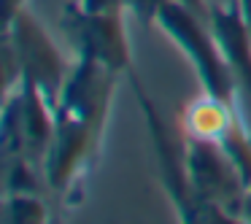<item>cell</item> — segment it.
<instances>
[{"label": "cell", "instance_id": "obj_6", "mask_svg": "<svg viewBox=\"0 0 251 224\" xmlns=\"http://www.w3.org/2000/svg\"><path fill=\"white\" fill-rule=\"evenodd\" d=\"M127 14H89L78 8L76 0H71L62 8L60 27L65 33L71 49L81 60H92L111 68L116 73H135L130 49V35H127Z\"/></svg>", "mask_w": 251, "mask_h": 224}, {"label": "cell", "instance_id": "obj_4", "mask_svg": "<svg viewBox=\"0 0 251 224\" xmlns=\"http://www.w3.org/2000/svg\"><path fill=\"white\" fill-rule=\"evenodd\" d=\"M135 98L141 103L143 119H146L149 135H151V146H154V157H157V170H159V181L162 189L168 192L170 202H173L176 213L181 222L186 224H227L219 213H213L211 208H205L197 200L195 189L189 184V173H186V157H184V132L173 130L165 122V116L159 114V108L154 105V100L146 95L143 81L138 78V73L130 76Z\"/></svg>", "mask_w": 251, "mask_h": 224}, {"label": "cell", "instance_id": "obj_5", "mask_svg": "<svg viewBox=\"0 0 251 224\" xmlns=\"http://www.w3.org/2000/svg\"><path fill=\"white\" fill-rule=\"evenodd\" d=\"M184 157L189 184L197 200L224 219L227 224L243 222L246 186L232 157L219 141L184 135Z\"/></svg>", "mask_w": 251, "mask_h": 224}, {"label": "cell", "instance_id": "obj_13", "mask_svg": "<svg viewBox=\"0 0 251 224\" xmlns=\"http://www.w3.org/2000/svg\"><path fill=\"white\" fill-rule=\"evenodd\" d=\"M238 3H240V11H243L246 22H249V27H251V0H238Z\"/></svg>", "mask_w": 251, "mask_h": 224}, {"label": "cell", "instance_id": "obj_7", "mask_svg": "<svg viewBox=\"0 0 251 224\" xmlns=\"http://www.w3.org/2000/svg\"><path fill=\"white\" fill-rule=\"evenodd\" d=\"M3 35L17 49L19 65H22V76L33 78L35 87L44 92V98L51 105H57V98H60L62 87H65V78H68L73 65L65 62L60 46L41 27L38 17L25 6L22 11L14 14L3 25Z\"/></svg>", "mask_w": 251, "mask_h": 224}, {"label": "cell", "instance_id": "obj_12", "mask_svg": "<svg viewBox=\"0 0 251 224\" xmlns=\"http://www.w3.org/2000/svg\"><path fill=\"white\" fill-rule=\"evenodd\" d=\"M25 6H27V0H3V25H6L14 14L22 11Z\"/></svg>", "mask_w": 251, "mask_h": 224}, {"label": "cell", "instance_id": "obj_11", "mask_svg": "<svg viewBox=\"0 0 251 224\" xmlns=\"http://www.w3.org/2000/svg\"><path fill=\"white\" fill-rule=\"evenodd\" d=\"M89 14H127V0H76Z\"/></svg>", "mask_w": 251, "mask_h": 224}, {"label": "cell", "instance_id": "obj_8", "mask_svg": "<svg viewBox=\"0 0 251 224\" xmlns=\"http://www.w3.org/2000/svg\"><path fill=\"white\" fill-rule=\"evenodd\" d=\"M208 22H211V30L227 57L229 68H232V76L243 98L251 100V27L240 11V3L227 0V3L211 6Z\"/></svg>", "mask_w": 251, "mask_h": 224}, {"label": "cell", "instance_id": "obj_1", "mask_svg": "<svg viewBox=\"0 0 251 224\" xmlns=\"http://www.w3.org/2000/svg\"><path fill=\"white\" fill-rule=\"evenodd\" d=\"M119 76L100 62L76 57L57 98V130L46 157V184L71 208L84 200V184L100 159Z\"/></svg>", "mask_w": 251, "mask_h": 224}, {"label": "cell", "instance_id": "obj_9", "mask_svg": "<svg viewBox=\"0 0 251 224\" xmlns=\"http://www.w3.org/2000/svg\"><path fill=\"white\" fill-rule=\"evenodd\" d=\"M3 222L8 224H44L49 222L41 192H3Z\"/></svg>", "mask_w": 251, "mask_h": 224}, {"label": "cell", "instance_id": "obj_10", "mask_svg": "<svg viewBox=\"0 0 251 224\" xmlns=\"http://www.w3.org/2000/svg\"><path fill=\"white\" fill-rule=\"evenodd\" d=\"M165 3L168 0H127V14H132L143 27H151Z\"/></svg>", "mask_w": 251, "mask_h": 224}, {"label": "cell", "instance_id": "obj_2", "mask_svg": "<svg viewBox=\"0 0 251 224\" xmlns=\"http://www.w3.org/2000/svg\"><path fill=\"white\" fill-rule=\"evenodd\" d=\"M154 25L189 57L192 68L202 84V92L213 95L229 105H240L243 92H240L232 76V68H229L227 57L213 35L208 17L186 6L184 0H168L162 11L157 14Z\"/></svg>", "mask_w": 251, "mask_h": 224}, {"label": "cell", "instance_id": "obj_3", "mask_svg": "<svg viewBox=\"0 0 251 224\" xmlns=\"http://www.w3.org/2000/svg\"><path fill=\"white\" fill-rule=\"evenodd\" d=\"M54 105L44 98L33 78L22 76L17 89L3 95L0 116V157L27 159L46 173V157L54 143Z\"/></svg>", "mask_w": 251, "mask_h": 224}]
</instances>
